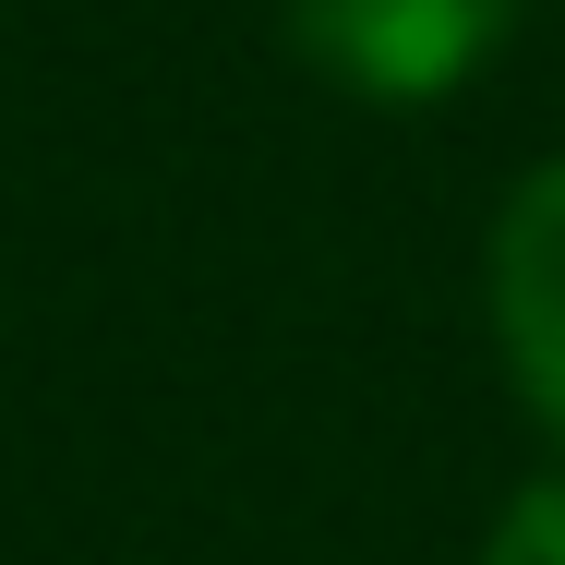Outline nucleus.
<instances>
[{
    "label": "nucleus",
    "mask_w": 565,
    "mask_h": 565,
    "mask_svg": "<svg viewBox=\"0 0 565 565\" xmlns=\"http://www.w3.org/2000/svg\"><path fill=\"white\" fill-rule=\"evenodd\" d=\"M493 338L518 361L530 409L565 434V157L542 181H518V205L493 228Z\"/></svg>",
    "instance_id": "2"
},
{
    "label": "nucleus",
    "mask_w": 565,
    "mask_h": 565,
    "mask_svg": "<svg viewBox=\"0 0 565 565\" xmlns=\"http://www.w3.org/2000/svg\"><path fill=\"white\" fill-rule=\"evenodd\" d=\"M481 565H565V481H530V493L493 518Z\"/></svg>",
    "instance_id": "3"
},
{
    "label": "nucleus",
    "mask_w": 565,
    "mask_h": 565,
    "mask_svg": "<svg viewBox=\"0 0 565 565\" xmlns=\"http://www.w3.org/2000/svg\"><path fill=\"white\" fill-rule=\"evenodd\" d=\"M505 24H518V0H289L301 61L349 97H385V109L469 85L505 49Z\"/></svg>",
    "instance_id": "1"
}]
</instances>
